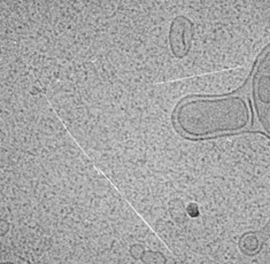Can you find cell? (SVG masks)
<instances>
[{
  "label": "cell",
  "instance_id": "1",
  "mask_svg": "<svg viewBox=\"0 0 270 264\" xmlns=\"http://www.w3.org/2000/svg\"><path fill=\"white\" fill-rule=\"evenodd\" d=\"M174 121L190 138L238 133L251 124V109L239 96L198 97L183 101L175 110Z\"/></svg>",
  "mask_w": 270,
  "mask_h": 264
},
{
  "label": "cell",
  "instance_id": "2",
  "mask_svg": "<svg viewBox=\"0 0 270 264\" xmlns=\"http://www.w3.org/2000/svg\"><path fill=\"white\" fill-rule=\"evenodd\" d=\"M255 108L259 120L270 134V47L262 55L253 82Z\"/></svg>",
  "mask_w": 270,
  "mask_h": 264
},
{
  "label": "cell",
  "instance_id": "3",
  "mask_svg": "<svg viewBox=\"0 0 270 264\" xmlns=\"http://www.w3.org/2000/svg\"><path fill=\"white\" fill-rule=\"evenodd\" d=\"M192 21L184 15L176 16L169 27V47L176 59L182 60L186 58L192 48L193 40Z\"/></svg>",
  "mask_w": 270,
  "mask_h": 264
},
{
  "label": "cell",
  "instance_id": "4",
  "mask_svg": "<svg viewBox=\"0 0 270 264\" xmlns=\"http://www.w3.org/2000/svg\"><path fill=\"white\" fill-rule=\"evenodd\" d=\"M241 245H244L245 253L248 252V254H253L260 248V241L257 235L254 234H246L244 238H241Z\"/></svg>",
  "mask_w": 270,
  "mask_h": 264
},
{
  "label": "cell",
  "instance_id": "5",
  "mask_svg": "<svg viewBox=\"0 0 270 264\" xmlns=\"http://www.w3.org/2000/svg\"><path fill=\"white\" fill-rule=\"evenodd\" d=\"M188 214L190 215V216L191 217H197L199 215V210H198V207H197V204L195 203H191V204H189V207H188Z\"/></svg>",
  "mask_w": 270,
  "mask_h": 264
},
{
  "label": "cell",
  "instance_id": "6",
  "mask_svg": "<svg viewBox=\"0 0 270 264\" xmlns=\"http://www.w3.org/2000/svg\"><path fill=\"white\" fill-rule=\"evenodd\" d=\"M268 230H269V234H270V222H269V224H268Z\"/></svg>",
  "mask_w": 270,
  "mask_h": 264
}]
</instances>
